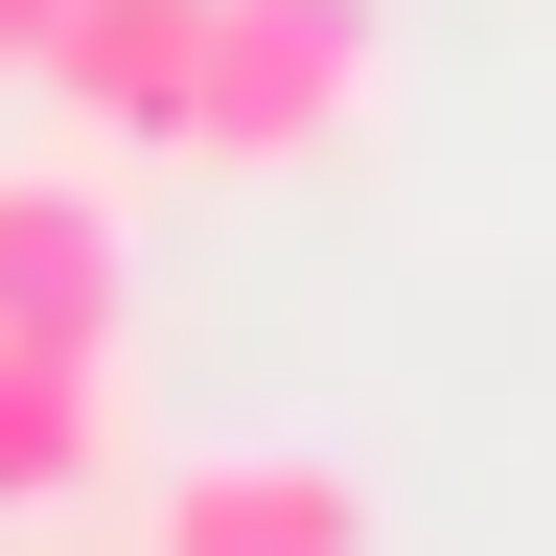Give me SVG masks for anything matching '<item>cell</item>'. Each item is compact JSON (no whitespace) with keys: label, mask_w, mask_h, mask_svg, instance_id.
Here are the masks:
<instances>
[{"label":"cell","mask_w":556,"mask_h":556,"mask_svg":"<svg viewBox=\"0 0 556 556\" xmlns=\"http://www.w3.org/2000/svg\"><path fill=\"white\" fill-rule=\"evenodd\" d=\"M371 93H394V24H371V0H208L186 163H325V139H371Z\"/></svg>","instance_id":"6da1fadb"},{"label":"cell","mask_w":556,"mask_h":556,"mask_svg":"<svg viewBox=\"0 0 556 556\" xmlns=\"http://www.w3.org/2000/svg\"><path fill=\"white\" fill-rule=\"evenodd\" d=\"M24 93H70V139H93V163H186V93H208V0H70V47L24 70Z\"/></svg>","instance_id":"3957f363"},{"label":"cell","mask_w":556,"mask_h":556,"mask_svg":"<svg viewBox=\"0 0 556 556\" xmlns=\"http://www.w3.org/2000/svg\"><path fill=\"white\" fill-rule=\"evenodd\" d=\"M0 325H70V348H139V208L93 139L0 163Z\"/></svg>","instance_id":"7a4b0ae2"},{"label":"cell","mask_w":556,"mask_h":556,"mask_svg":"<svg viewBox=\"0 0 556 556\" xmlns=\"http://www.w3.org/2000/svg\"><path fill=\"white\" fill-rule=\"evenodd\" d=\"M47 47H70V0H0V70H47Z\"/></svg>","instance_id":"8992f818"},{"label":"cell","mask_w":556,"mask_h":556,"mask_svg":"<svg viewBox=\"0 0 556 556\" xmlns=\"http://www.w3.org/2000/svg\"><path fill=\"white\" fill-rule=\"evenodd\" d=\"M139 556H371V486L278 464V441H208V464L139 486Z\"/></svg>","instance_id":"277c9868"},{"label":"cell","mask_w":556,"mask_h":556,"mask_svg":"<svg viewBox=\"0 0 556 556\" xmlns=\"http://www.w3.org/2000/svg\"><path fill=\"white\" fill-rule=\"evenodd\" d=\"M139 441V371L116 348H70V325H0V510H70Z\"/></svg>","instance_id":"5b68a950"}]
</instances>
